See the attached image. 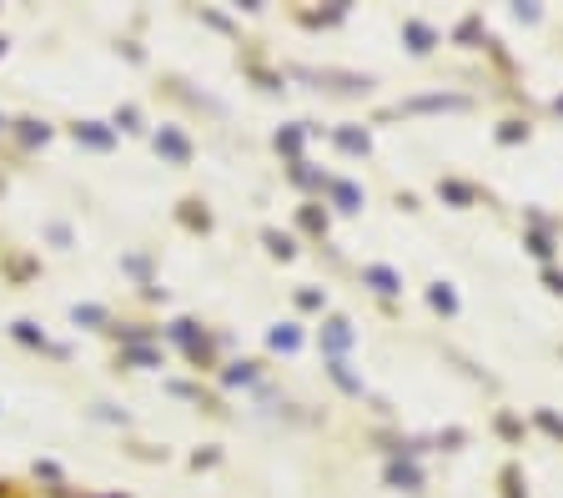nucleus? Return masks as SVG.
Masks as SVG:
<instances>
[{
  "label": "nucleus",
  "mask_w": 563,
  "mask_h": 498,
  "mask_svg": "<svg viewBox=\"0 0 563 498\" xmlns=\"http://www.w3.org/2000/svg\"><path fill=\"white\" fill-rule=\"evenodd\" d=\"M387 478L398 483V488H408V493H418V488H423V473H418V468H403V463H392V468H387Z\"/></svg>",
  "instance_id": "1"
},
{
  "label": "nucleus",
  "mask_w": 563,
  "mask_h": 498,
  "mask_svg": "<svg viewBox=\"0 0 563 498\" xmlns=\"http://www.w3.org/2000/svg\"><path fill=\"white\" fill-rule=\"evenodd\" d=\"M347 343H352V332H347V322H327V348H332V353H342Z\"/></svg>",
  "instance_id": "2"
},
{
  "label": "nucleus",
  "mask_w": 563,
  "mask_h": 498,
  "mask_svg": "<svg viewBox=\"0 0 563 498\" xmlns=\"http://www.w3.org/2000/svg\"><path fill=\"white\" fill-rule=\"evenodd\" d=\"M367 282H372L377 292H398V277H392L387 267H367Z\"/></svg>",
  "instance_id": "3"
},
{
  "label": "nucleus",
  "mask_w": 563,
  "mask_h": 498,
  "mask_svg": "<svg viewBox=\"0 0 563 498\" xmlns=\"http://www.w3.org/2000/svg\"><path fill=\"white\" fill-rule=\"evenodd\" d=\"M332 377H337V382H342V387H347V393H362V382H357V377L347 372V363H342V358H332Z\"/></svg>",
  "instance_id": "4"
},
{
  "label": "nucleus",
  "mask_w": 563,
  "mask_h": 498,
  "mask_svg": "<svg viewBox=\"0 0 563 498\" xmlns=\"http://www.w3.org/2000/svg\"><path fill=\"white\" fill-rule=\"evenodd\" d=\"M156 146H161L166 156H177V161H186V141H182V136H172V131H166V136H161Z\"/></svg>",
  "instance_id": "5"
},
{
  "label": "nucleus",
  "mask_w": 563,
  "mask_h": 498,
  "mask_svg": "<svg viewBox=\"0 0 563 498\" xmlns=\"http://www.w3.org/2000/svg\"><path fill=\"white\" fill-rule=\"evenodd\" d=\"M272 348L292 353V348H297V332H292V327H277V332H272Z\"/></svg>",
  "instance_id": "6"
},
{
  "label": "nucleus",
  "mask_w": 563,
  "mask_h": 498,
  "mask_svg": "<svg viewBox=\"0 0 563 498\" xmlns=\"http://www.w3.org/2000/svg\"><path fill=\"white\" fill-rule=\"evenodd\" d=\"M433 307H442V312H453V307H458V297L447 292V287H433Z\"/></svg>",
  "instance_id": "7"
},
{
  "label": "nucleus",
  "mask_w": 563,
  "mask_h": 498,
  "mask_svg": "<svg viewBox=\"0 0 563 498\" xmlns=\"http://www.w3.org/2000/svg\"><path fill=\"white\" fill-rule=\"evenodd\" d=\"M267 242H272V252H277V257H292V242H287V237H277V232H267Z\"/></svg>",
  "instance_id": "8"
},
{
  "label": "nucleus",
  "mask_w": 563,
  "mask_h": 498,
  "mask_svg": "<svg viewBox=\"0 0 563 498\" xmlns=\"http://www.w3.org/2000/svg\"><path fill=\"white\" fill-rule=\"evenodd\" d=\"M337 201H342V211H357V192L352 187H337Z\"/></svg>",
  "instance_id": "9"
},
{
  "label": "nucleus",
  "mask_w": 563,
  "mask_h": 498,
  "mask_svg": "<svg viewBox=\"0 0 563 498\" xmlns=\"http://www.w3.org/2000/svg\"><path fill=\"white\" fill-rule=\"evenodd\" d=\"M342 146H347V151H367V136H357V131H342Z\"/></svg>",
  "instance_id": "10"
}]
</instances>
